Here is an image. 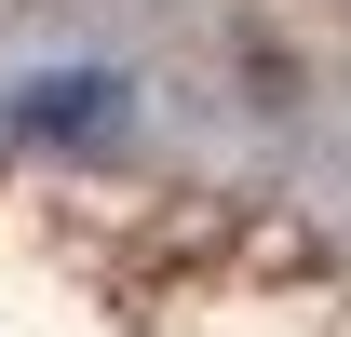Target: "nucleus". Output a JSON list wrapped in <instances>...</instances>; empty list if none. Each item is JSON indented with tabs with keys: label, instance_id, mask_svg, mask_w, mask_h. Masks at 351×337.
Returning a JSON list of instances; mask_svg holds the SVG:
<instances>
[{
	"label": "nucleus",
	"instance_id": "nucleus-1",
	"mask_svg": "<svg viewBox=\"0 0 351 337\" xmlns=\"http://www.w3.org/2000/svg\"><path fill=\"white\" fill-rule=\"evenodd\" d=\"M108 108H122V95H108V82H41V95H27V108H14V122H27V135H95V122H108Z\"/></svg>",
	"mask_w": 351,
	"mask_h": 337
}]
</instances>
